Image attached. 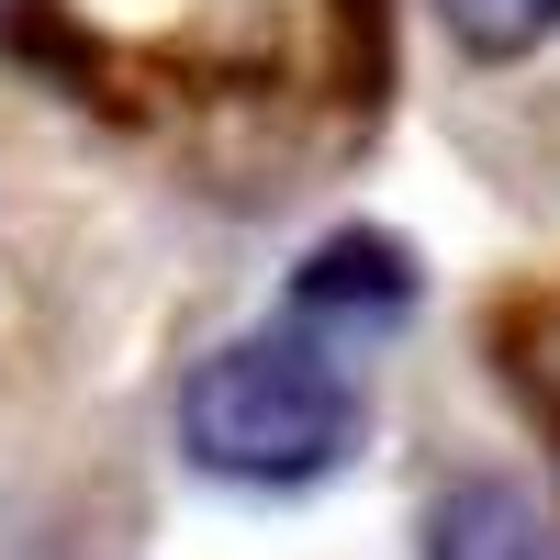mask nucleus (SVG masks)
<instances>
[{
    "label": "nucleus",
    "mask_w": 560,
    "mask_h": 560,
    "mask_svg": "<svg viewBox=\"0 0 560 560\" xmlns=\"http://www.w3.org/2000/svg\"><path fill=\"white\" fill-rule=\"evenodd\" d=\"M179 438L224 482H325L359 448V382L314 337H236L179 382Z\"/></svg>",
    "instance_id": "nucleus-1"
},
{
    "label": "nucleus",
    "mask_w": 560,
    "mask_h": 560,
    "mask_svg": "<svg viewBox=\"0 0 560 560\" xmlns=\"http://www.w3.org/2000/svg\"><path fill=\"white\" fill-rule=\"evenodd\" d=\"M415 314V258L393 247V236H325L314 258H303V280H292V325L303 337H382V325H404Z\"/></svg>",
    "instance_id": "nucleus-2"
},
{
    "label": "nucleus",
    "mask_w": 560,
    "mask_h": 560,
    "mask_svg": "<svg viewBox=\"0 0 560 560\" xmlns=\"http://www.w3.org/2000/svg\"><path fill=\"white\" fill-rule=\"evenodd\" d=\"M427 560H560V549H549V516L516 482H459L427 516Z\"/></svg>",
    "instance_id": "nucleus-3"
},
{
    "label": "nucleus",
    "mask_w": 560,
    "mask_h": 560,
    "mask_svg": "<svg viewBox=\"0 0 560 560\" xmlns=\"http://www.w3.org/2000/svg\"><path fill=\"white\" fill-rule=\"evenodd\" d=\"M438 23L471 45V57H527L560 34V0H438Z\"/></svg>",
    "instance_id": "nucleus-4"
},
{
    "label": "nucleus",
    "mask_w": 560,
    "mask_h": 560,
    "mask_svg": "<svg viewBox=\"0 0 560 560\" xmlns=\"http://www.w3.org/2000/svg\"><path fill=\"white\" fill-rule=\"evenodd\" d=\"M23 12H34V0H0V34H12V23H23Z\"/></svg>",
    "instance_id": "nucleus-5"
}]
</instances>
